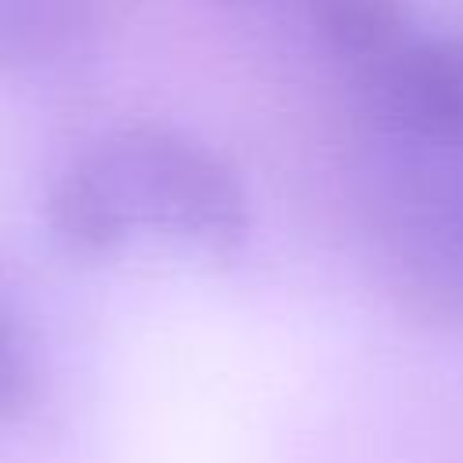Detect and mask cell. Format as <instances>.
<instances>
[{
  "label": "cell",
  "instance_id": "cell-3",
  "mask_svg": "<svg viewBox=\"0 0 463 463\" xmlns=\"http://www.w3.org/2000/svg\"><path fill=\"white\" fill-rule=\"evenodd\" d=\"M98 0H0V69L65 54L94 22Z\"/></svg>",
  "mask_w": 463,
  "mask_h": 463
},
{
  "label": "cell",
  "instance_id": "cell-4",
  "mask_svg": "<svg viewBox=\"0 0 463 463\" xmlns=\"http://www.w3.org/2000/svg\"><path fill=\"white\" fill-rule=\"evenodd\" d=\"M311 22L340 54L376 65L405 43V14L398 0H307Z\"/></svg>",
  "mask_w": 463,
  "mask_h": 463
},
{
  "label": "cell",
  "instance_id": "cell-5",
  "mask_svg": "<svg viewBox=\"0 0 463 463\" xmlns=\"http://www.w3.org/2000/svg\"><path fill=\"white\" fill-rule=\"evenodd\" d=\"M33 365L18 340V329L0 300V420H14L33 402Z\"/></svg>",
  "mask_w": 463,
  "mask_h": 463
},
{
  "label": "cell",
  "instance_id": "cell-2",
  "mask_svg": "<svg viewBox=\"0 0 463 463\" xmlns=\"http://www.w3.org/2000/svg\"><path fill=\"white\" fill-rule=\"evenodd\" d=\"M369 101L394 137L463 148V40H405L369 65Z\"/></svg>",
  "mask_w": 463,
  "mask_h": 463
},
{
  "label": "cell",
  "instance_id": "cell-1",
  "mask_svg": "<svg viewBox=\"0 0 463 463\" xmlns=\"http://www.w3.org/2000/svg\"><path fill=\"white\" fill-rule=\"evenodd\" d=\"M51 224L80 253H105L134 228L228 253L246 239L250 210L235 170L206 145L166 127H127L61 174Z\"/></svg>",
  "mask_w": 463,
  "mask_h": 463
}]
</instances>
